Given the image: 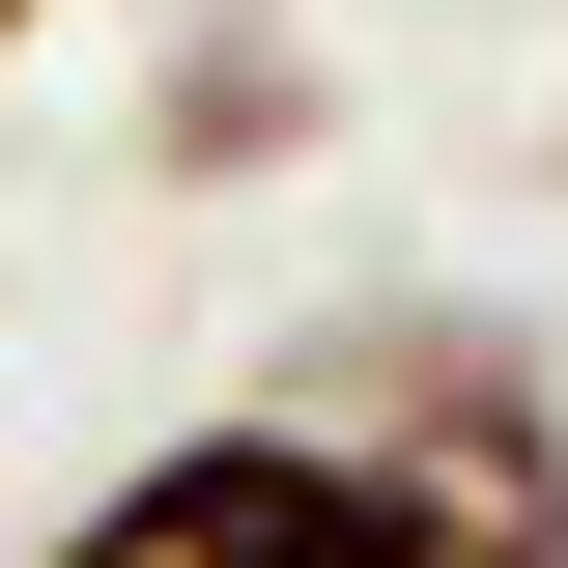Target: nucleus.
Returning <instances> with one entry per match:
<instances>
[{
  "mask_svg": "<svg viewBox=\"0 0 568 568\" xmlns=\"http://www.w3.org/2000/svg\"><path fill=\"white\" fill-rule=\"evenodd\" d=\"M313 142H342V58H313L284 0L171 29V85H142V171H171V200H256V171H313Z\"/></svg>",
  "mask_w": 568,
  "mask_h": 568,
  "instance_id": "7ed1b4c3",
  "label": "nucleus"
},
{
  "mask_svg": "<svg viewBox=\"0 0 568 568\" xmlns=\"http://www.w3.org/2000/svg\"><path fill=\"white\" fill-rule=\"evenodd\" d=\"M29 568H369V484L256 398V426H171V455H114V484H85Z\"/></svg>",
  "mask_w": 568,
  "mask_h": 568,
  "instance_id": "f03ea898",
  "label": "nucleus"
},
{
  "mask_svg": "<svg viewBox=\"0 0 568 568\" xmlns=\"http://www.w3.org/2000/svg\"><path fill=\"white\" fill-rule=\"evenodd\" d=\"M29 29H58V0H0V58H29Z\"/></svg>",
  "mask_w": 568,
  "mask_h": 568,
  "instance_id": "20e7f679",
  "label": "nucleus"
},
{
  "mask_svg": "<svg viewBox=\"0 0 568 568\" xmlns=\"http://www.w3.org/2000/svg\"><path fill=\"white\" fill-rule=\"evenodd\" d=\"M284 426L369 484V568H568V369L511 313H342Z\"/></svg>",
  "mask_w": 568,
  "mask_h": 568,
  "instance_id": "f257e3e1",
  "label": "nucleus"
}]
</instances>
